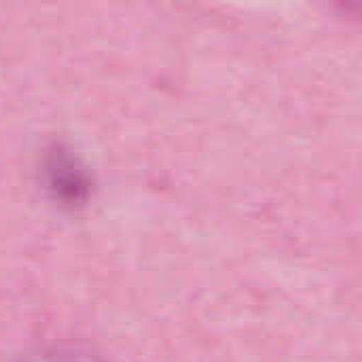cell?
<instances>
[{
  "label": "cell",
  "instance_id": "cell-1",
  "mask_svg": "<svg viewBox=\"0 0 362 362\" xmlns=\"http://www.w3.org/2000/svg\"><path fill=\"white\" fill-rule=\"evenodd\" d=\"M25 362H102L89 354H83V352H74V350H51V352H45V354H38L34 358Z\"/></svg>",
  "mask_w": 362,
  "mask_h": 362
}]
</instances>
